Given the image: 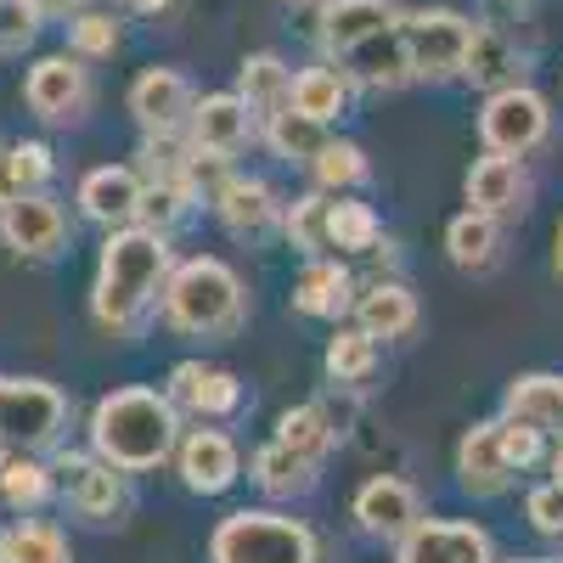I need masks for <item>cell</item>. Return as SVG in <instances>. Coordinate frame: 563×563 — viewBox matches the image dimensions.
<instances>
[{
  "label": "cell",
  "mask_w": 563,
  "mask_h": 563,
  "mask_svg": "<svg viewBox=\"0 0 563 563\" xmlns=\"http://www.w3.org/2000/svg\"><path fill=\"white\" fill-rule=\"evenodd\" d=\"M29 7H34L40 18H74V12L85 7V0H29Z\"/></svg>",
  "instance_id": "f6af8a7d"
},
{
  "label": "cell",
  "mask_w": 563,
  "mask_h": 563,
  "mask_svg": "<svg viewBox=\"0 0 563 563\" xmlns=\"http://www.w3.org/2000/svg\"><path fill=\"white\" fill-rule=\"evenodd\" d=\"M119 40H124V29H119L113 12H85V7H79V12L68 18V52L85 57V63L113 57V52H119Z\"/></svg>",
  "instance_id": "60d3db41"
},
{
  "label": "cell",
  "mask_w": 563,
  "mask_h": 563,
  "mask_svg": "<svg viewBox=\"0 0 563 563\" xmlns=\"http://www.w3.org/2000/svg\"><path fill=\"white\" fill-rule=\"evenodd\" d=\"M519 563H547V558H519Z\"/></svg>",
  "instance_id": "f907efd6"
},
{
  "label": "cell",
  "mask_w": 563,
  "mask_h": 563,
  "mask_svg": "<svg viewBox=\"0 0 563 563\" xmlns=\"http://www.w3.org/2000/svg\"><path fill=\"white\" fill-rule=\"evenodd\" d=\"M378 366V339L355 321H339V333L327 339V378L333 384H366Z\"/></svg>",
  "instance_id": "836d02e7"
},
{
  "label": "cell",
  "mask_w": 563,
  "mask_h": 563,
  "mask_svg": "<svg viewBox=\"0 0 563 563\" xmlns=\"http://www.w3.org/2000/svg\"><path fill=\"white\" fill-rule=\"evenodd\" d=\"M180 445V411L158 389H113L90 406V451L113 462L119 474H153Z\"/></svg>",
  "instance_id": "7a4b0ae2"
},
{
  "label": "cell",
  "mask_w": 563,
  "mask_h": 563,
  "mask_svg": "<svg viewBox=\"0 0 563 563\" xmlns=\"http://www.w3.org/2000/svg\"><path fill=\"white\" fill-rule=\"evenodd\" d=\"M192 203H198V192H192L186 180H147V192H141V214H135V220L169 238V231H175L186 214H192Z\"/></svg>",
  "instance_id": "ab89813d"
},
{
  "label": "cell",
  "mask_w": 563,
  "mask_h": 563,
  "mask_svg": "<svg viewBox=\"0 0 563 563\" xmlns=\"http://www.w3.org/2000/svg\"><path fill=\"white\" fill-rule=\"evenodd\" d=\"M169 238L153 225H119L108 231L102 260H97V282H90V316H97L108 333H130V327L147 316L169 282Z\"/></svg>",
  "instance_id": "6da1fadb"
},
{
  "label": "cell",
  "mask_w": 563,
  "mask_h": 563,
  "mask_svg": "<svg viewBox=\"0 0 563 563\" xmlns=\"http://www.w3.org/2000/svg\"><path fill=\"white\" fill-rule=\"evenodd\" d=\"M507 411L512 417H530L541 434L563 440V378H547V372H530L507 389Z\"/></svg>",
  "instance_id": "d6a6232c"
},
{
  "label": "cell",
  "mask_w": 563,
  "mask_h": 563,
  "mask_svg": "<svg viewBox=\"0 0 563 563\" xmlns=\"http://www.w3.org/2000/svg\"><path fill=\"white\" fill-rule=\"evenodd\" d=\"M57 485L68 496L74 512H85V519H113V512L124 507V474L113 462H102L97 451L90 456H57Z\"/></svg>",
  "instance_id": "e0dca14e"
},
{
  "label": "cell",
  "mask_w": 563,
  "mask_h": 563,
  "mask_svg": "<svg viewBox=\"0 0 563 563\" xmlns=\"http://www.w3.org/2000/svg\"><path fill=\"white\" fill-rule=\"evenodd\" d=\"M0 164H7V141H0Z\"/></svg>",
  "instance_id": "681fc988"
},
{
  "label": "cell",
  "mask_w": 563,
  "mask_h": 563,
  "mask_svg": "<svg viewBox=\"0 0 563 563\" xmlns=\"http://www.w3.org/2000/svg\"><path fill=\"white\" fill-rule=\"evenodd\" d=\"M57 175V153L45 141H12L7 164H0V198H18V192H45Z\"/></svg>",
  "instance_id": "d590c367"
},
{
  "label": "cell",
  "mask_w": 563,
  "mask_h": 563,
  "mask_svg": "<svg viewBox=\"0 0 563 563\" xmlns=\"http://www.w3.org/2000/svg\"><path fill=\"white\" fill-rule=\"evenodd\" d=\"M254 135H260V113L238 97V90H214V97H198V102H192V119H186V147L220 153V158L249 153Z\"/></svg>",
  "instance_id": "8fae6325"
},
{
  "label": "cell",
  "mask_w": 563,
  "mask_h": 563,
  "mask_svg": "<svg viewBox=\"0 0 563 563\" xmlns=\"http://www.w3.org/2000/svg\"><path fill=\"white\" fill-rule=\"evenodd\" d=\"M400 7L395 0H327L321 7V23H316V40L327 57H344L350 45L384 34V29H400Z\"/></svg>",
  "instance_id": "ffe728a7"
},
{
  "label": "cell",
  "mask_w": 563,
  "mask_h": 563,
  "mask_svg": "<svg viewBox=\"0 0 563 563\" xmlns=\"http://www.w3.org/2000/svg\"><path fill=\"white\" fill-rule=\"evenodd\" d=\"M496 249H501L496 214L462 209V214L445 225V254H451V265H462V271H490V265H496Z\"/></svg>",
  "instance_id": "4dcf8cb0"
},
{
  "label": "cell",
  "mask_w": 563,
  "mask_h": 563,
  "mask_svg": "<svg viewBox=\"0 0 563 563\" xmlns=\"http://www.w3.org/2000/svg\"><path fill=\"white\" fill-rule=\"evenodd\" d=\"M113 7H135V12H164L169 0H113Z\"/></svg>",
  "instance_id": "bcb514c9"
},
{
  "label": "cell",
  "mask_w": 563,
  "mask_h": 563,
  "mask_svg": "<svg viewBox=\"0 0 563 563\" xmlns=\"http://www.w3.org/2000/svg\"><path fill=\"white\" fill-rule=\"evenodd\" d=\"M462 192H467V209L507 220V214H519L530 203V169H525V158L485 153V158H474V169H467Z\"/></svg>",
  "instance_id": "ac0fdd59"
},
{
  "label": "cell",
  "mask_w": 563,
  "mask_h": 563,
  "mask_svg": "<svg viewBox=\"0 0 563 563\" xmlns=\"http://www.w3.org/2000/svg\"><path fill=\"white\" fill-rule=\"evenodd\" d=\"M558 271H563V225H558Z\"/></svg>",
  "instance_id": "c3c4849f"
},
{
  "label": "cell",
  "mask_w": 563,
  "mask_h": 563,
  "mask_svg": "<svg viewBox=\"0 0 563 563\" xmlns=\"http://www.w3.org/2000/svg\"><path fill=\"white\" fill-rule=\"evenodd\" d=\"M316 467H321V462H310L305 451H294V445L271 440V445H260V451H254L249 474H254V485H260L265 496H276V501H294V496H305V490L316 485Z\"/></svg>",
  "instance_id": "4316f807"
},
{
  "label": "cell",
  "mask_w": 563,
  "mask_h": 563,
  "mask_svg": "<svg viewBox=\"0 0 563 563\" xmlns=\"http://www.w3.org/2000/svg\"><path fill=\"white\" fill-rule=\"evenodd\" d=\"M260 135H265V147L276 153V158H288V164H316V153L327 147V124L321 119H310V113H299L294 102L288 108H276L271 119H260Z\"/></svg>",
  "instance_id": "f1b7e54d"
},
{
  "label": "cell",
  "mask_w": 563,
  "mask_h": 563,
  "mask_svg": "<svg viewBox=\"0 0 563 563\" xmlns=\"http://www.w3.org/2000/svg\"><path fill=\"white\" fill-rule=\"evenodd\" d=\"M238 97H243L260 119H271L276 108H288V102H294V68H288V57L249 52V57L238 63Z\"/></svg>",
  "instance_id": "484cf974"
},
{
  "label": "cell",
  "mask_w": 563,
  "mask_h": 563,
  "mask_svg": "<svg viewBox=\"0 0 563 563\" xmlns=\"http://www.w3.org/2000/svg\"><path fill=\"white\" fill-rule=\"evenodd\" d=\"M68 429V400L45 378H0V445L52 451Z\"/></svg>",
  "instance_id": "5b68a950"
},
{
  "label": "cell",
  "mask_w": 563,
  "mask_h": 563,
  "mask_svg": "<svg viewBox=\"0 0 563 563\" xmlns=\"http://www.w3.org/2000/svg\"><path fill=\"white\" fill-rule=\"evenodd\" d=\"M141 192H147V180H141L135 164H102V169H85L79 175V214L102 231H119V225H135L141 214Z\"/></svg>",
  "instance_id": "5bb4252c"
},
{
  "label": "cell",
  "mask_w": 563,
  "mask_h": 563,
  "mask_svg": "<svg viewBox=\"0 0 563 563\" xmlns=\"http://www.w3.org/2000/svg\"><path fill=\"white\" fill-rule=\"evenodd\" d=\"M23 102L40 124H79L90 113V68L74 52L40 57L23 74Z\"/></svg>",
  "instance_id": "ba28073f"
},
{
  "label": "cell",
  "mask_w": 563,
  "mask_h": 563,
  "mask_svg": "<svg viewBox=\"0 0 563 563\" xmlns=\"http://www.w3.org/2000/svg\"><path fill=\"white\" fill-rule=\"evenodd\" d=\"M350 512H355V525H361L372 541H400V536L422 519V501H417V490H411L406 479L372 474V479L355 490Z\"/></svg>",
  "instance_id": "2e32d148"
},
{
  "label": "cell",
  "mask_w": 563,
  "mask_h": 563,
  "mask_svg": "<svg viewBox=\"0 0 563 563\" xmlns=\"http://www.w3.org/2000/svg\"><path fill=\"white\" fill-rule=\"evenodd\" d=\"M158 310L175 333L186 339H225L238 333L243 316H249V294H243V276L231 271L214 254H192L169 265V282L158 294Z\"/></svg>",
  "instance_id": "3957f363"
},
{
  "label": "cell",
  "mask_w": 563,
  "mask_h": 563,
  "mask_svg": "<svg viewBox=\"0 0 563 563\" xmlns=\"http://www.w3.org/2000/svg\"><path fill=\"white\" fill-rule=\"evenodd\" d=\"M175 467H180V485L192 496H225L243 474V451L225 429H192L175 445Z\"/></svg>",
  "instance_id": "4fadbf2b"
},
{
  "label": "cell",
  "mask_w": 563,
  "mask_h": 563,
  "mask_svg": "<svg viewBox=\"0 0 563 563\" xmlns=\"http://www.w3.org/2000/svg\"><path fill=\"white\" fill-rule=\"evenodd\" d=\"M34 34H40V12L29 7V0H0V57L29 52Z\"/></svg>",
  "instance_id": "b9f144b4"
},
{
  "label": "cell",
  "mask_w": 563,
  "mask_h": 563,
  "mask_svg": "<svg viewBox=\"0 0 563 563\" xmlns=\"http://www.w3.org/2000/svg\"><path fill=\"white\" fill-rule=\"evenodd\" d=\"M355 102V79L344 74V63H316V68H299L294 74V108L321 119V124H333L344 119Z\"/></svg>",
  "instance_id": "d4e9b609"
},
{
  "label": "cell",
  "mask_w": 563,
  "mask_h": 563,
  "mask_svg": "<svg viewBox=\"0 0 563 563\" xmlns=\"http://www.w3.org/2000/svg\"><path fill=\"white\" fill-rule=\"evenodd\" d=\"M0 563H74V552L57 525L23 519L12 530H0Z\"/></svg>",
  "instance_id": "e575fe53"
},
{
  "label": "cell",
  "mask_w": 563,
  "mask_h": 563,
  "mask_svg": "<svg viewBox=\"0 0 563 563\" xmlns=\"http://www.w3.org/2000/svg\"><path fill=\"white\" fill-rule=\"evenodd\" d=\"M282 238H288L305 260L310 254H333V192H305L282 209Z\"/></svg>",
  "instance_id": "f546056e"
},
{
  "label": "cell",
  "mask_w": 563,
  "mask_h": 563,
  "mask_svg": "<svg viewBox=\"0 0 563 563\" xmlns=\"http://www.w3.org/2000/svg\"><path fill=\"white\" fill-rule=\"evenodd\" d=\"M130 113L141 124V135H186V119H192L198 90L180 68H141L130 79Z\"/></svg>",
  "instance_id": "30bf717a"
},
{
  "label": "cell",
  "mask_w": 563,
  "mask_h": 563,
  "mask_svg": "<svg viewBox=\"0 0 563 563\" xmlns=\"http://www.w3.org/2000/svg\"><path fill=\"white\" fill-rule=\"evenodd\" d=\"M209 563H316V536L294 512L238 507L214 525Z\"/></svg>",
  "instance_id": "277c9868"
},
{
  "label": "cell",
  "mask_w": 563,
  "mask_h": 563,
  "mask_svg": "<svg viewBox=\"0 0 563 563\" xmlns=\"http://www.w3.org/2000/svg\"><path fill=\"white\" fill-rule=\"evenodd\" d=\"M378 243H384L378 209L339 192V198H333V249H339V254H372Z\"/></svg>",
  "instance_id": "74e56055"
},
{
  "label": "cell",
  "mask_w": 563,
  "mask_h": 563,
  "mask_svg": "<svg viewBox=\"0 0 563 563\" xmlns=\"http://www.w3.org/2000/svg\"><path fill=\"white\" fill-rule=\"evenodd\" d=\"M0 243L18 260H57L68 249V214L52 192L0 198Z\"/></svg>",
  "instance_id": "9c48e42d"
},
{
  "label": "cell",
  "mask_w": 563,
  "mask_h": 563,
  "mask_svg": "<svg viewBox=\"0 0 563 563\" xmlns=\"http://www.w3.org/2000/svg\"><path fill=\"white\" fill-rule=\"evenodd\" d=\"M366 153L355 147V141H339V135H327V147L316 153V164H310V175H316V186L321 192H355V186L366 180Z\"/></svg>",
  "instance_id": "f35d334b"
},
{
  "label": "cell",
  "mask_w": 563,
  "mask_h": 563,
  "mask_svg": "<svg viewBox=\"0 0 563 563\" xmlns=\"http://www.w3.org/2000/svg\"><path fill=\"white\" fill-rule=\"evenodd\" d=\"M52 485H57V467L45 462L40 451L0 445V501L7 507L29 512V507H40L45 496H52Z\"/></svg>",
  "instance_id": "83f0119b"
},
{
  "label": "cell",
  "mask_w": 563,
  "mask_h": 563,
  "mask_svg": "<svg viewBox=\"0 0 563 563\" xmlns=\"http://www.w3.org/2000/svg\"><path fill=\"white\" fill-rule=\"evenodd\" d=\"M552 479L563 485V440H558V456H552Z\"/></svg>",
  "instance_id": "7dc6e473"
},
{
  "label": "cell",
  "mask_w": 563,
  "mask_h": 563,
  "mask_svg": "<svg viewBox=\"0 0 563 563\" xmlns=\"http://www.w3.org/2000/svg\"><path fill=\"white\" fill-rule=\"evenodd\" d=\"M355 305V276L344 265V254H310L299 282H294V310L310 321H344Z\"/></svg>",
  "instance_id": "44dd1931"
},
{
  "label": "cell",
  "mask_w": 563,
  "mask_h": 563,
  "mask_svg": "<svg viewBox=\"0 0 563 563\" xmlns=\"http://www.w3.org/2000/svg\"><path fill=\"white\" fill-rule=\"evenodd\" d=\"M395 563H496V547L479 525L462 519H417L395 541Z\"/></svg>",
  "instance_id": "7c38bea8"
},
{
  "label": "cell",
  "mask_w": 563,
  "mask_h": 563,
  "mask_svg": "<svg viewBox=\"0 0 563 563\" xmlns=\"http://www.w3.org/2000/svg\"><path fill=\"white\" fill-rule=\"evenodd\" d=\"M552 135V102L541 90H530L525 79L519 85H501L485 97V113H479V141L485 153H507V158H525L536 153L541 141Z\"/></svg>",
  "instance_id": "52a82bcc"
},
{
  "label": "cell",
  "mask_w": 563,
  "mask_h": 563,
  "mask_svg": "<svg viewBox=\"0 0 563 563\" xmlns=\"http://www.w3.org/2000/svg\"><path fill=\"white\" fill-rule=\"evenodd\" d=\"M496 429H501V445H507V462L512 467H530L536 456H541V429H536V422L530 417H512V411H501L496 417Z\"/></svg>",
  "instance_id": "7bdbcfd3"
},
{
  "label": "cell",
  "mask_w": 563,
  "mask_h": 563,
  "mask_svg": "<svg viewBox=\"0 0 563 563\" xmlns=\"http://www.w3.org/2000/svg\"><path fill=\"white\" fill-rule=\"evenodd\" d=\"M400 34H406V52H411L417 79H456L462 63H467V45H474V34H479V23L467 12H456V7H422V12L400 18Z\"/></svg>",
  "instance_id": "8992f818"
},
{
  "label": "cell",
  "mask_w": 563,
  "mask_h": 563,
  "mask_svg": "<svg viewBox=\"0 0 563 563\" xmlns=\"http://www.w3.org/2000/svg\"><path fill=\"white\" fill-rule=\"evenodd\" d=\"M525 512H530V525H536L541 536H563V485L552 479V485L530 490V496H525Z\"/></svg>",
  "instance_id": "ee69618b"
},
{
  "label": "cell",
  "mask_w": 563,
  "mask_h": 563,
  "mask_svg": "<svg viewBox=\"0 0 563 563\" xmlns=\"http://www.w3.org/2000/svg\"><path fill=\"white\" fill-rule=\"evenodd\" d=\"M333 63H344V74H350L355 85H366V90H400V85L417 79L400 29H384V34H372V40L350 45V52L333 57Z\"/></svg>",
  "instance_id": "7402d4cb"
},
{
  "label": "cell",
  "mask_w": 563,
  "mask_h": 563,
  "mask_svg": "<svg viewBox=\"0 0 563 563\" xmlns=\"http://www.w3.org/2000/svg\"><path fill=\"white\" fill-rule=\"evenodd\" d=\"M276 440L305 451L310 462H321L327 451H333V440H339V422L327 417V406H288L276 417Z\"/></svg>",
  "instance_id": "8d00e7d4"
},
{
  "label": "cell",
  "mask_w": 563,
  "mask_h": 563,
  "mask_svg": "<svg viewBox=\"0 0 563 563\" xmlns=\"http://www.w3.org/2000/svg\"><path fill=\"white\" fill-rule=\"evenodd\" d=\"M519 45H512L501 29H485L474 34V45H467V63H462V79H474L485 90H501V85H519Z\"/></svg>",
  "instance_id": "1f68e13d"
},
{
  "label": "cell",
  "mask_w": 563,
  "mask_h": 563,
  "mask_svg": "<svg viewBox=\"0 0 563 563\" xmlns=\"http://www.w3.org/2000/svg\"><path fill=\"white\" fill-rule=\"evenodd\" d=\"M209 203H214V220L231 238H265L271 225H282V209H288L276 198V186L260 180V175H225Z\"/></svg>",
  "instance_id": "9a60e30c"
},
{
  "label": "cell",
  "mask_w": 563,
  "mask_h": 563,
  "mask_svg": "<svg viewBox=\"0 0 563 563\" xmlns=\"http://www.w3.org/2000/svg\"><path fill=\"white\" fill-rule=\"evenodd\" d=\"M350 316L372 339H406L417 327V294L406 288V282H366V288H355Z\"/></svg>",
  "instance_id": "cb8c5ba5"
},
{
  "label": "cell",
  "mask_w": 563,
  "mask_h": 563,
  "mask_svg": "<svg viewBox=\"0 0 563 563\" xmlns=\"http://www.w3.org/2000/svg\"><path fill=\"white\" fill-rule=\"evenodd\" d=\"M164 395L175 400V411H192V417H231V411L243 406L238 372L209 366V361H180V366L169 372Z\"/></svg>",
  "instance_id": "d6986e66"
},
{
  "label": "cell",
  "mask_w": 563,
  "mask_h": 563,
  "mask_svg": "<svg viewBox=\"0 0 563 563\" xmlns=\"http://www.w3.org/2000/svg\"><path fill=\"white\" fill-rule=\"evenodd\" d=\"M456 474H462V490L474 496H496L519 467L507 462V445H501V429L496 422H479V429H467L462 445H456Z\"/></svg>",
  "instance_id": "603a6c76"
}]
</instances>
